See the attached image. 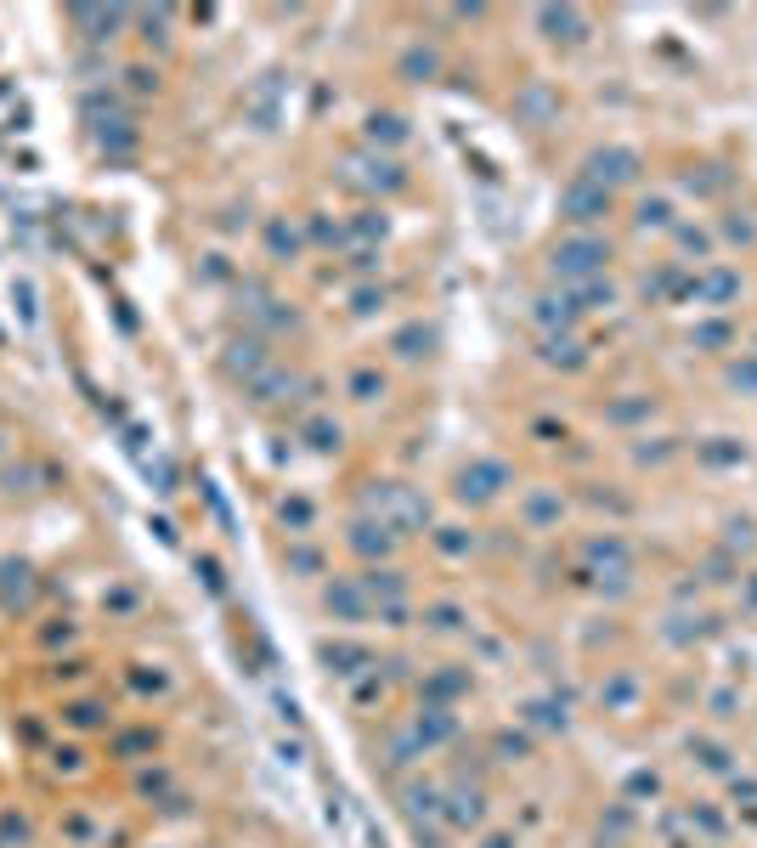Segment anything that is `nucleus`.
Returning a JSON list of instances; mask_svg holds the SVG:
<instances>
[{
    "instance_id": "17",
    "label": "nucleus",
    "mask_w": 757,
    "mask_h": 848,
    "mask_svg": "<svg viewBox=\"0 0 757 848\" xmlns=\"http://www.w3.org/2000/svg\"><path fill=\"white\" fill-rule=\"evenodd\" d=\"M124 80H131V91H159V69H131V74H124Z\"/></svg>"
},
{
    "instance_id": "2",
    "label": "nucleus",
    "mask_w": 757,
    "mask_h": 848,
    "mask_svg": "<svg viewBox=\"0 0 757 848\" xmlns=\"http://www.w3.org/2000/svg\"><path fill=\"white\" fill-rule=\"evenodd\" d=\"M503 487H509V470H503L497 458H475V464L458 470V498H464V504H486V498H497Z\"/></svg>"
},
{
    "instance_id": "19",
    "label": "nucleus",
    "mask_w": 757,
    "mask_h": 848,
    "mask_svg": "<svg viewBox=\"0 0 757 848\" xmlns=\"http://www.w3.org/2000/svg\"><path fill=\"white\" fill-rule=\"evenodd\" d=\"M283 521H294V526H305V521H311V504H305V498H294V504H283Z\"/></svg>"
},
{
    "instance_id": "6",
    "label": "nucleus",
    "mask_w": 757,
    "mask_h": 848,
    "mask_svg": "<svg viewBox=\"0 0 757 848\" xmlns=\"http://www.w3.org/2000/svg\"><path fill=\"white\" fill-rule=\"evenodd\" d=\"M62 724L80 736H97V730H113V713L97 696H74V701H62Z\"/></svg>"
},
{
    "instance_id": "15",
    "label": "nucleus",
    "mask_w": 757,
    "mask_h": 848,
    "mask_svg": "<svg viewBox=\"0 0 757 848\" xmlns=\"http://www.w3.org/2000/svg\"><path fill=\"white\" fill-rule=\"evenodd\" d=\"M351 391H356V402H378V396H385V380H373V374H356V380H351Z\"/></svg>"
},
{
    "instance_id": "18",
    "label": "nucleus",
    "mask_w": 757,
    "mask_h": 848,
    "mask_svg": "<svg viewBox=\"0 0 757 848\" xmlns=\"http://www.w3.org/2000/svg\"><path fill=\"white\" fill-rule=\"evenodd\" d=\"M193 566H199V572H204V583H210V588H215V594H221V588H226V577H221V561H210V555H199V561H193Z\"/></svg>"
},
{
    "instance_id": "14",
    "label": "nucleus",
    "mask_w": 757,
    "mask_h": 848,
    "mask_svg": "<svg viewBox=\"0 0 757 848\" xmlns=\"http://www.w3.org/2000/svg\"><path fill=\"white\" fill-rule=\"evenodd\" d=\"M311 436H317V442H311V447H317V453H334V447H340V424H329V418H317V424H311Z\"/></svg>"
},
{
    "instance_id": "9",
    "label": "nucleus",
    "mask_w": 757,
    "mask_h": 848,
    "mask_svg": "<svg viewBox=\"0 0 757 848\" xmlns=\"http://www.w3.org/2000/svg\"><path fill=\"white\" fill-rule=\"evenodd\" d=\"M74 23H85V29H97L91 40H119V29L131 23L124 12H74Z\"/></svg>"
},
{
    "instance_id": "13",
    "label": "nucleus",
    "mask_w": 757,
    "mask_h": 848,
    "mask_svg": "<svg viewBox=\"0 0 757 848\" xmlns=\"http://www.w3.org/2000/svg\"><path fill=\"white\" fill-rule=\"evenodd\" d=\"M74 639H80V628H74L69 617H62V628H40V645H46V650H57V645H74Z\"/></svg>"
},
{
    "instance_id": "20",
    "label": "nucleus",
    "mask_w": 757,
    "mask_h": 848,
    "mask_svg": "<svg viewBox=\"0 0 757 848\" xmlns=\"http://www.w3.org/2000/svg\"><path fill=\"white\" fill-rule=\"evenodd\" d=\"M289 561H294L300 572H317V566H323V555H317V549H294Z\"/></svg>"
},
{
    "instance_id": "7",
    "label": "nucleus",
    "mask_w": 757,
    "mask_h": 848,
    "mask_svg": "<svg viewBox=\"0 0 757 848\" xmlns=\"http://www.w3.org/2000/svg\"><path fill=\"white\" fill-rule=\"evenodd\" d=\"M441 815H447V820L464 831V826H475V820L486 815V798H481V793H470V786H458V793H453L447 804H441Z\"/></svg>"
},
{
    "instance_id": "4",
    "label": "nucleus",
    "mask_w": 757,
    "mask_h": 848,
    "mask_svg": "<svg viewBox=\"0 0 757 848\" xmlns=\"http://www.w3.org/2000/svg\"><path fill=\"white\" fill-rule=\"evenodd\" d=\"M323 605H329V617H340V623H362L367 617V588H362V577H340V583H329V594H323Z\"/></svg>"
},
{
    "instance_id": "8",
    "label": "nucleus",
    "mask_w": 757,
    "mask_h": 848,
    "mask_svg": "<svg viewBox=\"0 0 757 848\" xmlns=\"http://www.w3.org/2000/svg\"><path fill=\"white\" fill-rule=\"evenodd\" d=\"M565 210H572V221H594L610 210V193H594V188H572L565 193Z\"/></svg>"
},
{
    "instance_id": "12",
    "label": "nucleus",
    "mask_w": 757,
    "mask_h": 848,
    "mask_svg": "<svg viewBox=\"0 0 757 848\" xmlns=\"http://www.w3.org/2000/svg\"><path fill=\"white\" fill-rule=\"evenodd\" d=\"M367 137H373V142H378V137H385V142H402V119H396V113H373V119H367Z\"/></svg>"
},
{
    "instance_id": "11",
    "label": "nucleus",
    "mask_w": 757,
    "mask_h": 848,
    "mask_svg": "<svg viewBox=\"0 0 757 848\" xmlns=\"http://www.w3.org/2000/svg\"><path fill=\"white\" fill-rule=\"evenodd\" d=\"M153 741H159L153 730H131V736H119V741H113V753H119L124 764H137V753H142V747H153Z\"/></svg>"
},
{
    "instance_id": "5",
    "label": "nucleus",
    "mask_w": 757,
    "mask_h": 848,
    "mask_svg": "<svg viewBox=\"0 0 757 848\" xmlns=\"http://www.w3.org/2000/svg\"><path fill=\"white\" fill-rule=\"evenodd\" d=\"M34 594V566L29 561H0V612H18Z\"/></svg>"
},
{
    "instance_id": "1",
    "label": "nucleus",
    "mask_w": 757,
    "mask_h": 848,
    "mask_svg": "<svg viewBox=\"0 0 757 848\" xmlns=\"http://www.w3.org/2000/svg\"><path fill=\"white\" fill-rule=\"evenodd\" d=\"M396 526L385 521V515H362V521H351V532H345V543L362 555V561H385V555H396Z\"/></svg>"
},
{
    "instance_id": "16",
    "label": "nucleus",
    "mask_w": 757,
    "mask_h": 848,
    "mask_svg": "<svg viewBox=\"0 0 757 848\" xmlns=\"http://www.w3.org/2000/svg\"><path fill=\"white\" fill-rule=\"evenodd\" d=\"M430 628L435 634H453V628H464V617L453 612V605H441V612H430Z\"/></svg>"
},
{
    "instance_id": "22",
    "label": "nucleus",
    "mask_w": 757,
    "mask_h": 848,
    "mask_svg": "<svg viewBox=\"0 0 757 848\" xmlns=\"http://www.w3.org/2000/svg\"><path fill=\"white\" fill-rule=\"evenodd\" d=\"M486 848H515V842H509V837H492V842H486Z\"/></svg>"
},
{
    "instance_id": "21",
    "label": "nucleus",
    "mask_w": 757,
    "mask_h": 848,
    "mask_svg": "<svg viewBox=\"0 0 757 848\" xmlns=\"http://www.w3.org/2000/svg\"><path fill=\"white\" fill-rule=\"evenodd\" d=\"M272 250H277V255H283V250L294 255V232H289V226H272Z\"/></svg>"
},
{
    "instance_id": "23",
    "label": "nucleus",
    "mask_w": 757,
    "mask_h": 848,
    "mask_svg": "<svg viewBox=\"0 0 757 848\" xmlns=\"http://www.w3.org/2000/svg\"><path fill=\"white\" fill-rule=\"evenodd\" d=\"M0 458H7V431H0Z\"/></svg>"
},
{
    "instance_id": "10",
    "label": "nucleus",
    "mask_w": 757,
    "mask_h": 848,
    "mask_svg": "<svg viewBox=\"0 0 757 848\" xmlns=\"http://www.w3.org/2000/svg\"><path fill=\"white\" fill-rule=\"evenodd\" d=\"M594 175L605 181H627V175H634V153H594Z\"/></svg>"
},
{
    "instance_id": "3",
    "label": "nucleus",
    "mask_w": 757,
    "mask_h": 848,
    "mask_svg": "<svg viewBox=\"0 0 757 848\" xmlns=\"http://www.w3.org/2000/svg\"><path fill=\"white\" fill-rule=\"evenodd\" d=\"M605 244L599 238H577V244H559L554 250V272H565V277H588V272H599L605 266Z\"/></svg>"
}]
</instances>
